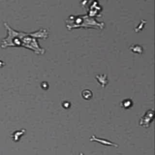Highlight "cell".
Listing matches in <instances>:
<instances>
[{
	"label": "cell",
	"mask_w": 155,
	"mask_h": 155,
	"mask_svg": "<svg viewBox=\"0 0 155 155\" xmlns=\"http://www.w3.org/2000/svg\"><path fill=\"white\" fill-rule=\"evenodd\" d=\"M130 49L133 52L138 54H142L143 53V48L142 46L137 44H133L130 47Z\"/></svg>",
	"instance_id": "cell-6"
},
{
	"label": "cell",
	"mask_w": 155,
	"mask_h": 155,
	"mask_svg": "<svg viewBox=\"0 0 155 155\" xmlns=\"http://www.w3.org/2000/svg\"><path fill=\"white\" fill-rule=\"evenodd\" d=\"M7 31V36L1 42V47H23L33 51L36 54H44L45 49L39 45L38 39H46L48 36L46 29L41 28L33 32H24L17 31L12 28L7 22L4 23Z\"/></svg>",
	"instance_id": "cell-1"
},
{
	"label": "cell",
	"mask_w": 155,
	"mask_h": 155,
	"mask_svg": "<svg viewBox=\"0 0 155 155\" xmlns=\"http://www.w3.org/2000/svg\"><path fill=\"white\" fill-rule=\"evenodd\" d=\"M80 155H84V154L82 153H80Z\"/></svg>",
	"instance_id": "cell-13"
},
{
	"label": "cell",
	"mask_w": 155,
	"mask_h": 155,
	"mask_svg": "<svg viewBox=\"0 0 155 155\" xmlns=\"http://www.w3.org/2000/svg\"><path fill=\"white\" fill-rule=\"evenodd\" d=\"M121 105L123 108H124L125 109H128V108H130L133 106V102L131 99H127L124 100L122 102Z\"/></svg>",
	"instance_id": "cell-8"
},
{
	"label": "cell",
	"mask_w": 155,
	"mask_h": 155,
	"mask_svg": "<svg viewBox=\"0 0 155 155\" xmlns=\"http://www.w3.org/2000/svg\"><path fill=\"white\" fill-rule=\"evenodd\" d=\"M62 105L65 108H70L71 104L68 101H64L62 104Z\"/></svg>",
	"instance_id": "cell-10"
},
{
	"label": "cell",
	"mask_w": 155,
	"mask_h": 155,
	"mask_svg": "<svg viewBox=\"0 0 155 155\" xmlns=\"http://www.w3.org/2000/svg\"><path fill=\"white\" fill-rule=\"evenodd\" d=\"M82 96L84 99L86 100H90L92 98L93 93L90 90H84L82 91Z\"/></svg>",
	"instance_id": "cell-7"
},
{
	"label": "cell",
	"mask_w": 155,
	"mask_h": 155,
	"mask_svg": "<svg viewBox=\"0 0 155 155\" xmlns=\"http://www.w3.org/2000/svg\"><path fill=\"white\" fill-rule=\"evenodd\" d=\"M66 24L67 27L69 30L79 27L99 28L103 29L105 25L104 22H99L94 18L88 15L78 16L70 15L67 19Z\"/></svg>",
	"instance_id": "cell-2"
},
{
	"label": "cell",
	"mask_w": 155,
	"mask_h": 155,
	"mask_svg": "<svg viewBox=\"0 0 155 155\" xmlns=\"http://www.w3.org/2000/svg\"><path fill=\"white\" fill-rule=\"evenodd\" d=\"M146 23V21H143V20H142L141 21V22L139 24V25L135 28V31L136 32H139V31H140V30H142L144 26V24Z\"/></svg>",
	"instance_id": "cell-9"
},
{
	"label": "cell",
	"mask_w": 155,
	"mask_h": 155,
	"mask_svg": "<svg viewBox=\"0 0 155 155\" xmlns=\"http://www.w3.org/2000/svg\"><path fill=\"white\" fill-rule=\"evenodd\" d=\"M4 64H4V62H2V61H0V67L3 66Z\"/></svg>",
	"instance_id": "cell-12"
},
{
	"label": "cell",
	"mask_w": 155,
	"mask_h": 155,
	"mask_svg": "<svg viewBox=\"0 0 155 155\" xmlns=\"http://www.w3.org/2000/svg\"><path fill=\"white\" fill-rule=\"evenodd\" d=\"M154 119V110L151 109L148 110L145 114L141 117L139 122V125L144 127H149L150 124Z\"/></svg>",
	"instance_id": "cell-3"
},
{
	"label": "cell",
	"mask_w": 155,
	"mask_h": 155,
	"mask_svg": "<svg viewBox=\"0 0 155 155\" xmlns=\"http://www.w3.org/2000/svg\"><path fill=\"white\" fill-rule=\"evenodd\" d=\"M90 141H96L97 142L100 143H101L103 145H107V146H114V147H118V145L114 143H113L111 142H110L108 140L105 139H101V138H97L94 135H93V136L91 137L90 138Z\"/></svg>",
	"instance_id": "cell-4"
},
{
	"label": "cell",
	"mask_w": 155,
	"mask_h": 155,
	"mask_svg": "<svg viewBox=\"0 0 155 155\" xmlns=\"http://www.w3.org/2000/svg\"><path fill=\"white\" fill-rule=\"evenodd\" d=\"M41 87L44 89V90H47L48 88V85L47 83V82H42L41 84Z\"/></svg>",
	"instance_id": "cell-11"
},
{
	"label": "cell",
	"mask_w": 155,
	"mask_h": 155,
	"mask_svg": "<svg viewBox=\"0 0 155 155\" xmlns=\"http://www.w3.org/2000/svg\"><path fill=\"white\" fill-rule=\"evenodd\" d=\"M95 78L102 87H105L108 84V81L107 76L105 74H97L95 76Z\"/></svg>",
	"instance_id": "cell-5"
}]
</instances>
